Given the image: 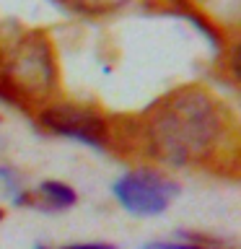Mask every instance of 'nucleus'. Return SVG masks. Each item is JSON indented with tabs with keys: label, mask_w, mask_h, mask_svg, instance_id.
<instances>
[{
	"label": "nucleus",
	"mask_w": 241,
	"mask_h": 249,
	"mask_svg": "<svg viewBox=\"0 0 241 249\" xmlns=\"http://www.w3.org/2000/svg\"><path fill=\"white\" fill-rule=\"evenodd\" d=\"M143 135L153 159L169 166H192L213 153L221 138V114L207 91L187 86L148 109Z\"/></svg>",
	"instance_id": "obj_1"
},
{
	"label": "nucleus",
	"mask_w": 241,
	"mask_h": 249,
	"mask_svg": "<svg viewBox=\"0 0 241 249\" xmlns=\"http://www.w3.org/2000/svg\"><path fill=\"white\" fill-rule=\"evenodd\" d=\"M57 68L50 42L42 34H26L0 52V96L16 104L44 101L54 89Z\"/></svg>",
	"instance_id": "obj_2"
},
{
	"label": "nucleus",
	"mask_w": 241,
	"mask_h": 249,
	"mask_svg": "<svg viewBox=\"0 0 241 249\" xmlns=\"http://www.w3.org/2000/svg\"><path fill=\"white\" fill-rule=\"evenodd\" d=\"M179 187L169 177L151 169L127 171L114 182V197L132 215H158L176 197Z\"/></svg>",
	"instance_id": "obj_3"
},
{
	"label": "nucleus",
	"mask_w": 241,
	"mask_h": 249,
	"mask_svg": "<svg viewBox=\"0 0 241 249\" xmlns=\"http://www.w3.org/2000/svg\"><path fill=\"white\" fill-rule=\"evenodd\" d=\"M39 122L44 130L54 132V135L81 140V143L93 148L106 145V122L93 109L75 104H52L39 114Z\"/></svg>",
	"instance_id": "obj_4"
},
{
	"label": "nucleus",
	"mask_w": 241,
	"mask_h": 249,
	"mask_svg": "<svg viewBox=\"0 0 241 249\" xmlns=\"http://www.w3.org/2000/svg\"><path fill=\"white\" fill-rule=\"evenodd\" d=\"M65 8H70L73 13H81V16H112L117 11H122L130 0H60Z\"/></svg>",
	"instance_id": "obj_5"
},
{
	"label": "nucleus",
	"mask_w": 241,
	"mask_h": 249,
	"mask_svg": "<svg viewBox=\"0 0 241 249\" xmlns=\"http://www.w3.org/2000/svg\"><path fill=\"white\" fill-rule=\"evenodd\" d=\"M39 200L42 205L47 208H54V210H65L75 202V192L73 187H68L65 182H42L39 184Z\"/></svg>",
	"instance_id": "obj_6"
},
{
	"label": "nucleus",
	"mask_w": 241,
	"mask_h": 249,
	"mask_svg": "<svg viewBox=\"0 0 241 249\" xmlns=\"http://www.w3.org/2000/svg\"><path fill=\"white\" fill-rule=\"evenodd\" d=\"M145 249H210V247H200V244H182V241H158V244H148Z\"/></svg>",
	"instance_id": "obj_7"
},
{
	"label": "nucleus",
	"mask_w": 241,
	"mask_h": 249,
	"mask_svg": "<svg viewBox=\"0 0 241 249\" xmlns=\"http://www.w3.org/2000/svg\"><path fill=\"white\" fill-rule=\"evenodd\" d=\"M62 249H114L112 244H96V241H88V244H68V247H62Z\"/></svg>",
	"instance_id": "obj_8"
},
{
	"label": "nucleus",
	"mask_w": 241,
	"mask_h": 249,
	"mask_svg": "<svg viewBox=\"0 0 241 249\" xmlns=\"http://www.w3.org/2000/svg\"><path fill=\"white\" fill-rule=\"evenodd\" d=\"M36 249H47V247H36Z\"/></svg>",
	"instance_id": "obj_9"
}]
</instances>
